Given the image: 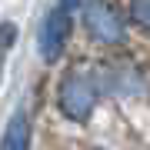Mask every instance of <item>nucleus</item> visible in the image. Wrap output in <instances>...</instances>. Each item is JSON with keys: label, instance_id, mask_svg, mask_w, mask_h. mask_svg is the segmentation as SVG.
I'll list each match as a JSON object with an SVG mask.
<instances>
[{"label": "nucleus", "instance_id": "f257e3e1", "mask_svg": "<svg viewBox=\"0 0 150 150\" xmlns=\"http://www.w3.org/2000/svg\"><path fill=\"white\" fill-rule=\"evenodd\" d=\"M97 93L100 90H97L93 77H87V74H67L64 83H60V90H57L60 113H64L67 120H74V123H83L93 113V107H97Z\"/></svg>", "mask_w": 150, "mask_h": 150}, {"label": "nucleus", "instance_id": "f03ea898", "mask_svg": "<svg viewBox=\"0 0 150 150\" xmlns=\"http://www.w3.org/2000/svg\"><path fill=\"white\" fill-rule=\"evenodd\" d=\"M80 10H83V27L97 43H123L127 27L107 0H83Z\"/></svg>", "mask_w": 150, "mask_h": 150}, {"label": "nucleus", "instance_id": "7ed1b4c3", "mask_svg": "<svg viewBox=\"0 0 150 150\" xmlns=\"http://www.w3.org/2000/svg\"><path fill=\"white\" fill-rule=\"evenodd\" d=\"M67 37H70V10L57 4L54 10L43 17V23H40V54H43V60L54 64V60L64 54Z\"/></svg>", "mask_w": 150, "mask_h": 150}, {"label": "nucleus", "instance_id": "20e7f679", "mask_svg": "<svg viewBox=\"0 0 150 150\" xmlns=\"http://www.w3.org/2000/svg\"><path fill=\"white\" fill-rule=\"evenodd\" d=\"M0 150H30V117H27V110H17L10 117V123L4 127Z\"/></svg>", "mask_w": 150, "mask_h": 150}, {"label": "nucleus", "instance_id": "39448f33", "mask_svg": "<svg viewBox=\"0 0 150 150\" xmlns=\"http://www.w3.org/2000/svg\"><path fill=\"white\" fill-rule=\"evenodd\" d=\"M107 87L113 93H137L140 90V77H137L134 67L113 64V70H107Z\"/></svg>", "mask_w": 150, "mask_h": 150}, {"label": "nucleus", "instance_id": "423d86ee", "mask_svg": "<svg viewBox=\"0 0 150 150\" xmlns=\"http://www.w3.org/2000/svg\"><path fill=\"white\" fill-rule=\"evenodd\" d=\"M130 17L140 30L150 33V0H130Z\"/></svg>", "mask_w": 150, "mask_h": 150}, {"label": "nucleus", "instance_id": "0eeeda50", "mask_svg": "<svg viewBox=\"0 0 150 150\" xmlns=\"http://www.w3.org/2000/svg\"><path fill=\"white\" fill-rule=\"evenodd\" d=\"M13 40H17V27H13L10 20H7V23H0V50L13 47Z\"/></svg>", "mask_w": 150, "mask_h": 150}]
</instances>
